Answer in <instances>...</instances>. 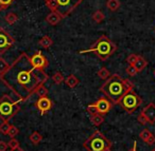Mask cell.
Returning <instances> with one entry per match:
<instances>
[{
	"mask_svg": "<svg viewBox=\"0 0 155 151\" xmlns=\"http://www.w3.org/2000/svg\"><path fill=\"white\" fill-rule=\"evenodd\" d=\"M91 121L94 124L95 126H99L101 125L104 121V116L100 113H96V114H91Z\"/></svg>",
	"mask_w": 155,
	"mask_h": 151,
	"instance_id": "obj_19",
	"label": "cell"
},
{
	"mask_svg": "<svg viewBox=\"0 0 155 151\" xmlns=\"http://www.w3.org/2000/svg\"><path fill=\"white\" fill-rule=\"evenodd\" d=\"M139 137L148 145H153L155 143L154 134H153L149 129H143V130H142V131L139 133Z\"/></svg>",
	"mask_w": 155,
	"mask_h": 151,
	"instance_id": "obj_13",
	"label": "cell"
},
{
	"mask_svg": "<svg viewBox=\"0 0 155 151\" xmlns=\"http://www.w3.org/2000/svg\"><path fill=\"white\" fill-rule=\"evenodd\" d=\"M34 93L37 94V95H38V97H45V96L48 95V90L44 85H41V86H38L36 89H35Z\"/></svg>",
	"mask_w": 155,
	"mask_h": 151,
	"instance_id": "obj_23",
	"label": "cell"
},
{
	"mask_svg": "<svg viewBox=\"0 0 155 151\" xmlns=\"http://www.w3.org/2000/svg\"><path fill=\"white\" fill-rule=\"evenodd\" d=\"M18 133H19V129L17 127H15V126L11 125V128H10L9 132H8V135L11 138H14L16 135H18Z\"/></svg>",
	"mask_w": 155,
	"mask_h": 151,
	"instance_id": "obj_28",
	"label": "cell"
},
{
	"mask_svg": "<svg viewBox=\"0 0 155 151\" xmlns=\"http://www.w3.org/2000/svg\"><path fill=\"white\" fill-rule=\"evenodd\" d=\"M0 11H1V9H0Z\"/></svg>",
	"mask_w": 155,
	"mask_h": 151,
	"instance_id": "obj_38",
	"label": "cell"
},
{
	"mask_svg": "<svg viewBox=\"0 0 155 151\" xmlns=\"http://www.w3.org/2000/svg\"><path fill=\"white\" fill-rule=\"evenodd\" d=\"M8 149V144L5 142L0 140V151H7Z\"/></svg>",
	"mask_w": 155,
	"mask_h": 151,
	"instance_id": "obj_33",
	"label": "cell"
},
{
	"mask_svg": "<svg viewBox=\"0 0 155 151\" xmlns=\"http://www.w3.org/2000/svg\"><path fill=\"white\" fill-rule=\"evenodd\" d=\"M142 104V98L136 93L134 90L130 91L129 93H127L123 98L120 102V106L122 107V109L127 113H133L135 112V110Z\"/></svg>",
	"mask_w": 155,
	"mask_h": 151,
	"instance_id": "obj_6",
	"label": "cell"
},
{
	"mask_svg": "<svg viewBox=\"0 0 155 151\" xmlns=\"http://www.w3.org/2000/svg\"><path fill=\"white\" fill-rule=\"evenodd\" d=\"M11 151H24V149H21L20 147H16L14 149H11Z\"/></svg>",
	"mask_w": 155,
	"mask_h": 151,
	"instance_id": "obj_35",
	"label": "cell"
},
{
	"mask_svg": "<svg viewBox=\"0 0 155 151\" xmlns=\"http://www.w3.org/2000/svg\"><path fill=\"white\" fill-rule=\"evenodd\" d=\"M137 121L141 125H147V124H153L155 123V104L150 102L141 111L137 117Z\"/></svg>",
	"mask_w": 155,
	"mask_h": 151,
	"instance_id": "obj_8",
	"label": "cell"
},
{
	"mask_svg": "<svg viewBox=\"0 0 155 151\" xmlns=\"http://www.w3.org/2000/svg\"><path fill=\"white\" fill-rule=\"evenodd\" d=\"M129 151H137V143H136V142H134L133 147H132V148L130 149Z\"/></svg>",
	"mask_w": 155,
	"mask_h": 151,
	"instance_id": "obj_34",
	"label": "cell"
},
{
	"mask_svg": "<svg viewBox=\"0 0 155 151\" xmlns=\"http://www.w3.org/2000/svg\"><path fill=\"white\" fill-rule=\"evenodd\" d=\"M0 80L19 98V102H25L38 86L48 80V75L44 70L37 69L32 64L30 56L22 52L10 64L9 69L0 75Z\"/></svg>",
	"mask_w": 155,
	"mask_h": 151,
	"instance_id": "obj_1",
	"label": "cell"
},
{
	"mask_svg": "<svg viewBox=\"0 0 155 151\" xmlns=\"http://www.w3.org/2000/svg\"><path fill=\"white\" fill-rule=\"evenodd\" d=\"M152 151H155V148H154V149H153V150H152Z\"/></svg>",
	"mask_w": 155,
	"mask_h": 151,
	"instance_id": "obj_36",
	"label": "cell"
},
{
	"mask_svg": "<svg viewBox=\"0 0 155 151\" xmlns=\"http://www.w3.org/2000/svg\"><path fill=\"white\" fill-rule=\"evenodd\" d=\"M133 66L135 67L136 69H137L138 72H141V71H143L144 68H146V67L148 66V61H147V59L144 57H142V56L138 55L137 60H136V62L133 64Z\"/></svg>",
	"mask_w": 155,
	"mask_h": 151,
	"instance_id": "obj_15",
	"label": "cell"
},
{
	"mask_svg": "<svg viewBox=\"0 0 155 151\" xmlns=\"http://www.w3.org/2000/svg\"><path fill=\"white\" fill-rule=\"evenodd\" d=\"M8 146H9L11 149H14V148H16V147H19V142H18L15 137L11 138V140L8 143Z\"/></svg>",
	"mask_w": 155,
	"mask_h": 151,
	"instance_id": "obj_32",
	"label": "cell"
},
{
	"mask_svg": "<svg viewBox=\"0 0 155 151\" xmlns=\"http://www.w3.org/2000/svg\"><path fill=\"white\" fill-rule=\"evenodd\" d=\"M154 74H155V70H154Z\"/></svg>",
	"mask_w": 155,
	"mask_h": 151,
	"instance_id": "obj_37",
	"label": "cell"
},
{
	"mask_svg": "<svg viewBox=\"0 0 155 151\" xmlns=\"http://www.w3.org/2000/svg\"><path fill=\"white\" fill-rule=\"evenodd\" d=\"M94 105H95V107L97 108V112L102 115L106 114L113 107V102L106 97L100 98V99H98L96 102H94Z\"/></svg>",
	"mask_w": 155,
	"mask_h": 151,
	"instance_id": "obj_10",
	"label": "cell"
},
{
	"mask_svg": "<svg viewBox=\"0 0 155 151\" xmlns=\"http://www.w3.org/2000/svg\"><path fill=\"white\" fill-rule=\"evenodd\" d=\"M5 21H7L9 24H14L15 22L18 21V16L16 15L15 13L11 12V13H8L7 15H5Z\"/></svg>",
	"mask_w": 155,
	"mask_h": 151,
	"instance_id": "obj_22",
	"label": "cell"
},
{
	"mask_svg": "<svg viewBox=\"0 0 155 151\" xmlns=\"http://www.w3.org/2000/svg\"><path fill=\"white\" fill-rule=\"evenodd\" d=\"M14 43L15 39L10 35V33L3 28H0V55H3Z\"/></svg>",
	"mask_w": 155,
	"mask_h": 151,
	"instance_id": "obj_9",
	"label": "cell"
},
{
	"mask_svg": "<svg viewBox=\"0 0 155 151\" xmlns=\"http://www.w3.org/2000/svg\"><path fill=\"white\" fill-rule=\"evenodd\" d=\"M120 5H121V3L119 0H107V1H106V8H107L110 12L118 11Z\"/></svg>",
	"mask_w": 155,
	"mask_h": 151,
	"instance_id": "obj_17",
	"label": "cell"
},
{
	"mask_svg": "<svg viewBox=\"0 0 155 151\" xmlns=\"http://www.w3.org/2000/svg\"><path fill=\"white\" fill-rule=\"evenodd\" d=\"M31 61H32V64H34L37 69H41V70H44V69L48 66V64H49L48 59L45 57V55L41 53V51H37L36 53L31 57Z\"/></svg>",
	"mask_w": 155,
	"mask_h": 151,
	"instance_id": "obj_11",
	"label": "cell"
},
{
	"mask_svg": "<svg viewBox=\"0 0 155 151\" xmlns=\"http://www.w3.org/2000/svg\"><path fill=\"white\" fill-rule=\"evenodd\" d=\"M52 79H53V81L56 83V85H61V83L65 80L64 76H63V74L61 72H55V73H54L53 76H52Z\"/></svg>",
	"mask_w": 155,
	"mask_h": 151,
	"instance_id": "obj_25",
	"label": "cell"
},
{
	"mask_svg": "<svg viewBox=\"0 0 155 151\" xmlns=\"http://www.w3.org/2000/svg\"><path fill=\"white\" fill-rule=\"evenodd\" d=\"M83 0H55L56 13L61 15L64 19L68 15H70L79 5L82 3Z\"/></svg>",
	"mask_w": 155,
	"mask_h": 151,
	"instance_id": "obj_7",
	"label": "cell"
},
{
	"mask_svg": "<svg viewBox=\"0 0 155 151\" xmlns=\"http://www.w3.org/2000/svg\"><path fill=\"white\" fill-rule=\"evenodd\" d=\"M13 2L14 0H0V9H1V11L8 9Z\"/></svg>",
	"mask_w": 155,
	"mask_h": 151,
	"instance_id": "obj_29",
	"label": "cell"
},
{
	"mask_svg": "<svg viewBox=\"0 0 155 151\" xmlns=\"http://www.w3.org/2000/svg\"><path fill=\"white\" fill-rule=\"evenodd\" d=\"M41 140H43V136H41V134L39 133V132H37V131L33 132V133L30 135L31 143H32V144H34V145H38L39 143L41 142Z\"/></svg>",
	"mask_w": 155,
	"mask_h": 151,
	"instance_id": "obj_21",
	"label": "cell"
},
{
	"mask_svg": "<svg viewBox=\"0 0 155 151\" xmlns=\"http://www.w3.org/2000/svg\"><path fill=\"white\" fill-rule=\"evenodd\" d=\"M38 45L41 46V48H44V49H48V48H50L52 45H53V40H52L49 36L45 35V36H43L41 39H39Z\"/></svg>",
	"mask_w": 155,
	"mask_h": 151,
	"instance_id": "obj_18",
	"label": "cell"
},
{
	"mask_svg": "<svg viewBox=\"0 0 155 151\" xmlns=\"http://www.w3.org/2000/svg\"><path fill=\"white\" fill-rule=\"evenodd\" d=\"M19 102L13 100L9 95H3L0 98V118L2 121H9L20 110Z\"/></svg>",
	"mask_w": 155,
	"mask_h": 151,
	"instance_id": "obj_5",
	"label": "cell"
},
{
	"mask_svg": "<svg viewBox=\"0 0 155 151\" xmlns=\"http://www.w3.org/2000/svg\"><path fill=\"white\" fill-rule=\"evenodd\" d=\"M132 90H134V83L129 79L122 78L118 74L110 75L100 88V92L103 93L113 105L120 104L123 96Z\"/></svg>",
	"mask_w": 155,
	"mask_h": 151,
	"instance_id": "obj_2",
	"label": "cell"
},
{
	"mask_svg": "<svg viewBox=\"0 0 155 151\" xmlns=\"http://www.w3.org/2000/svg\"><path fill=\"white\" fill-rule=\"evenodd\" d=\"M9 67H10V64H8L2 57H0V75H2L3 73L9 69Z\"/></svg>",
	"mask_w": 155,
	"mask_h": 151,
	"instance_id": "obj_27",
	"label": "cell"
},
{
	"mask_svg": "<svg viewBox=\"0 0 155 151\" xmlns=\"http://www.w3.org/2000/svg\"><path fill=\"white\" fill-rule=\"evenodd\" d=\"M35 106H36V108L39 110L41 114L43 115V114H45V113H47L48 111L52 108V102L47 96H45V97H39L38 99L36 100V102H35Z\"/></svg>",
	"mask_w": 155,
	"mask_h": 151,
	"instance_id": "obj_12",
	"label": "cell"
},
{
	"mask_svg": "<svg viewBox=\"0 0 155 151\" xmlns=\"http://www.w3.org/2000/svg\"><path fill=\"white\" fill-rule=\"evenodd\" d=\"M125 71H127V73L130 75V76H135V75L138 73L137 69H136L135 67L133 66V64H129V67H127Z\"/></svg>",
	"mask_w": 155,
	"mask_h": 151,
	"instance_id": "obj_30",
	"label": "cell"
},
{
	"mask_svg": "<svg viewBox=\"0 0 155 151\" xmlns=\"http://www.w3.org/2000/svg\"><path fill=\"white\" fill-rule=\"evenodd\" d=\"M117 46L114 41H112L107 36L102 35L101 37L97 39L94 42L89 49L82 50L79 53L80 54H87V53H95L102 61H106L113 54L116 52Z\"/></svg>",
	"mask_w": 155,
	"mask_h": 151,
	"instance_id": "obj_3",
	"label": "cell"
},
{
	"mask_svg": "<svg viewBox=\"0 0 155 151\" xmlns=\"http://www.w3.org/2000/svg\"><path fill=\"white\" fill-rule=\"evenodd\" d=\"M10 128H11V125L9 124V121H2V123L0 124V132L2 134L8 135V132H9Z\"/></svg>",
	"mask_w": 155,
	"mask_h": 151,
	"instance_id": "obj_26",
	"label": "cell"
},
{
	"mask_svg": "<svg viewBox=\"0 0 155 151\" xmlns=\"http://www.w3.org/2000/svg\"><path fill=\"white\" fill-rule=\"evenodd\" d=\"M104 19H105V15H104L103 12L100 11V10L96 11L95 13L93 14V20L96 22V24H101Z\"/></svg>",
	"mask_w": 155,
	"mask_h": 151,
	"instance_id": "obj_20",
	"label": "cell"
},
{
	"mask_svg": "<svg viewBox=\"0 0 155 151\" xmlns=\"http://www.w3.org/2000/svg\"><path fill=\"white\" fill-rule=\"evenodd\" d=\"M97 75H98V76H99V78H101V79H104V80H106V79H107L108 77L110 76V71H108L107 69L105 68V67H102V68L100 69L99 71H98Z\"/></svg>",
	"mask_w": 155,
	"mask_h": 151,
	"instance_id": "obj_24",
	"label": "cell"
},
{
	"mask_svg": "<svg viewBox=\"0 0 155 151\" xmlns=\"http://www.w3.org/2000/svg\"><path fill=\"white\" fill-rule=\"evenodd\" d=\"M137 58L138 55H136V54H130L127 57V62L129 64H134L136 62V60H137Z\"/></svg>",
	"mask_w": 155,
	"mask_h": 151,
	"instance_id": "obj_31",
	"label": "cell"
},
{
	"mask_svg": "<svg viewBox=\"0 0 155 151\" xmlns=\"http://www.w3.org/2000/svg\"><path fill=\"white\" fill-rule=\"evenodd\" d=\"M87 151H112V143L102 132L95 131L83 144Z\"/></svg>",
	"mask_w": 155,
	"mask_h": 151,
	"instance_id": "obj_4",
	"label": "cell"
},
{
	"mask_svg": "<svg viewBox=\"0 0 155 151\" xmlns=\"http://www.w3.org/2000/svg\"><path fill=\"white\" fill-rule=\"evenodd\" d=\"M79 83H80L79 78H78L77 76H74L73 74L69 75V76L65 79V83H66L69 88H71V89H73V88L77 87V86L79 85Z\"/></svg>",
	"mask_w": 155,
	"mask_h": 151,
	"instance_id": "obj_16",
	"label": "cell"
},
{
	"mask_svg": "<svg viewBox=\"0 0 155 151\" xmlns=\"http://www.w3.org/2000/svg\"><path fill=\"white\" fill-rule=\"evenodd\" d=\"M63 18L61 17V15L56 12H50L46 17V21L50 24V26H56L61 22Z\"/></svg>",
	"mask_w": 155,
	"mask_h": 151,
	"instance_id": "obj_14",
	"label": "cell"
}]
</instances>
